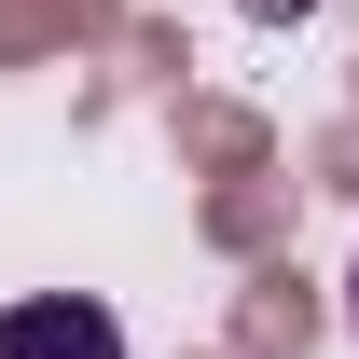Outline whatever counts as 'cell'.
<instances>
[{"instance_id":"6da1fadb","label":"cell","mask_w":359,"mask_h":359,"mask_svg":"<svg viewBox=\"0 0 359 359\" xmlns=\"http://www.w3.org/2000/svg\"><path fill=\"white\" fill-rule=\"evenodd\" d=\"M0 359H125V318L83 290H28V304H0Z\"/></svg>"},{"instance_id":"7a4b0ae2","label":"cell","mask_w":359,"mask_h":359,"mask_svg":"<svg viewBox=\"0 0 359 359\" xmlns=\"http://www.w3.org/2000/svg\"><path fill=\"white\" fill-rule=\"evenodd\" d=\"M346 332H359V263H346Z\"/></svg>"}]
</instances>
